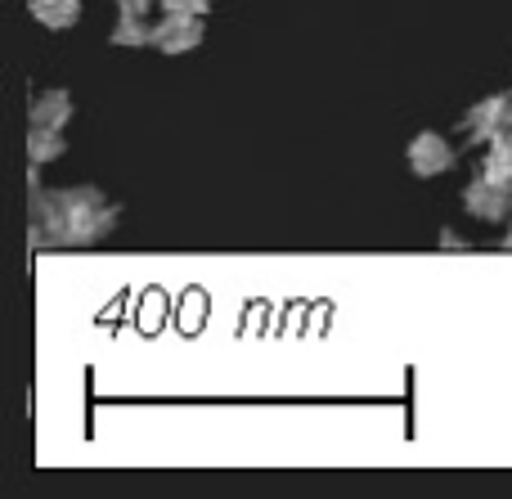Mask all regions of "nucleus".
Segmentation results:
<instances>
[{
	"label": "nucleus",
	"instance_id": "10",
	"mask_svg": "<svg viewBox=\"0 0 512 499\" xmlns=\"http://www.w3.org/2000/svg\"><path fill=\"white\" fill-rule=\"evenodd\" d=\"M481 176L512 185V135H499L495 144H486V158H481Z\"/></svg>",
	"mask_w": 512,
	"mask_h": 499
},
{
	"label": "nucleus",
	"instance_id": "5",
	"mask_svg": "<svg viewBox=\"0 0 512 499\" xmlns=\"http://www.w3.org/2000/svg\"><path fill=\"white\" fill-rule=\"evenodd\" d=\"M207 41V23L203 14H162L158 23H153V50L162 54H194L198 45Z\"/></svg>",
	"mask_w": 512,
	"mask_h": 499
},
{
	"label": "nucleus",
	"instance_id": "7",
	"mask_svg": "<svg viewBox=\"0 0 512 499\" xmlns=\"http://www.w3.org/2000/svg\"><path fill=\"white\" fill-rule=\"evenodd\" d=\"M81 9H86V0H27V14H32L41 27H50V32H68V27H77Z\"/></svg>",
	"mask_w": 512,
	"mask_h": 499
},
{
	"label": "nucleus",
	"instance_id": "3",
	"mask_svg": "<svg viewBox=\"0 0 512 499\" xmlns=\"http://www.w3.org/2000/svg\"><path fill=\"white\" fill-rule=\"evenodd\" d=\"M405 162L418 180H436V176H445V171H454L459 153H454V144L445 140L441 131H418L414 140L405 144Z\"/></svg>",
	"mask_w": 512,
	"mask_h": 499
},
{
	"label": "nucleus",
	"instance_id": "6",
	"mask_svg": "<svg viewBox=\"0 0 512 499\" xmlns=\"http://www.w3.org/2000/svg\"><path fill=\"white\" fill-rule=\"evenodd\" d=\"M72 117H77V104H72L68 90H41L27 104V122L32 126H54V131H68Z\"/></svg>",
	"mask_w": 512,
	"mask_h": 499
},
{
	"label": "nucleus",
	"instance_id": "11",
	"mask_svg": "<svg viewBox=\"0 0 512 499\" xmlns=\"http://www.w3.org/2000/svg\"><path fill=\"white\" fill-rule=\"evenodd\" d=\"M162 14H212L216 0H158Z\"/></svg>",
	"mask_w": 512,
	"mask_h": 499
},
{
	"label": "nucleus",
	"instance_id": "14",
	"mask_svg": "<svg viewBox=\"0 0 512 499\" xmlns=\"http://www.w3.org/2000/svg\"><path fill=\"white\" fill-rule=\"evenodd\" d=\"M504 248L512 252V216H508V225H504Z\"/></svg>",
	"mask_w": 512,
	"mask_h": 499
},
{
	"label": "nucleus",
	"instance_id": "4",
	"mask_svg": "<svg viewBox=\"0 0 512 499\" xmlns=\"http://www.w3.org/2000/svg\"><path fill=\"white\" fill-rule=\"evenodd\" d=\"M463 207H468V216H477V221H486V225H508L512 185H499V180L477 171V176L468 180V189H463Z\"/></svg>",
	"mask_w": 512,
	"mask_h": 499
},
{
	"label": "nucleus",
	"instance_id": "9",
	"mask_svg": "<svg viewBox=\"0 0 512 499\" xmlns=\"http://www.w3.org/2000/svg\"><path fill=\"white\" fill-rule=\"evenodd\" d=\"M108 41L122 45V50H144V45H153V23L149 14H117L113 32H108Z\"/></svg>",
	"mask_w": 512,
	"mask_h": 499
},
{
	"label": "nucleus",
	"instance_id": "1",
	"mask_svg": "<svg viewBox=\"0 0 512 499\" xmlns=\"http://www.w3.org/2000/svg\"><path fill=\"white\" fill-rule=\"evenodd\" d=\"M117 203H108L95 185L45 189L32 167V198H27V239L32 248H90L117 230Z\"/></svg>",
	"mask_w": 512,
	"mask_h": 499
},
{
	"label": "nucleus",
	"instance_id": "8",
	"mask_svg": "<svg viewBox=\"0 0 512 499\" xmlns=\"http://www.w3.org/2000/svg\"><path fill=\"white\" fill-rule=\"evenodd\" d=\"M68 153V131H54V126H27V162L45 167V162H59Z\"/></svg>",
	"mask_w": 512,
	"mask_h": 499
},
{
	"label": "nucleus",
	"instance_id": "16",
	"mask_svg": "<svg viewBox=\"0 0 512 499\" xmlns=\"http://www.w3.org/2000/svg\"><path fill=\"white\" fill-rule=\"evenodd\" d=\"M508 135H512V126H508Z\"/></svg>",
	"mask_w": 512,
	"mask_h": 499
},
{
	"label": "nucleus",
	"instance_id": "13",
	"mask_svg": "<svg viewBox=\"0 0 512 499\" xmlns=\"http://www.w3.org/2000/svg\"><path fill=\"white\" fill-rule=\"evenodd\" d=\"M441 248H468V243H463L459 234H450V230H445V234H441Z\"/></svg>",
	"mask_w": 512,
	"mask_h": 499
},
{
	"label": "nucleus",
	"instance_id": "2",
	"mask_svg": "<svg viewBox=\"0 0 512 499\" xmlns=\"http://www.w3.org/2000/svg\"><path fill=\"white\" fill-rule=\"evenodd\" d=\"M508 126H512V99L508 95H486V99H477V104L463 113L459 131H463V140L468 144L486 149V144H495L499 135H508Z\"/></svg>",
	"mask_w": 512,
	"mask_h": 499
},
{
	"label": "nucleus",
	"instance_id": "12",
	"mask_svg": "<svg viewBox=\"0 0 512 499\" xmlns=\"http://www.w3.org/2000/svg\"><path fill=\"white\" fill-rule=\"evenodd\" d=\"M117 14H153L158 9V0H113Z\"/></svg>",
	"mask_w": 512,
	"mask_h": 499
},
{
	"label": "nucleus",
	"instance_id": "15",
	"mask_svg": "<svg viewBox=\"0 0 512 499\" xmlns=\"http://www.w3.org/2000/svg\"><path fill=\"white\" fill-rule=\"evenodd\" d=\"M508 99H512V90H508Z\"/></svg>",
	"mask_w": 512,
	"mask_h": 499
}]
</instances>
